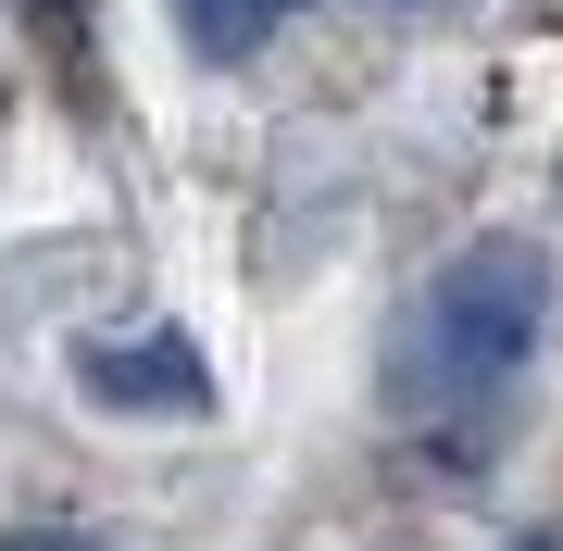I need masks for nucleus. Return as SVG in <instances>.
Listing matches in <instances>:
<instances>
[{"mask_svg":"<svg viewBox=\"0 0 563 551\" xmlns=\"http://www.w3.org/2000/svg\"><path fill=\"white\" fill-rule=\"evenodd\" d=\"M551 327V251L539 239H476L451 251L439 288H426V364H439L451 401H476V388H501L526 351Z\"/></svg>","mask_w":563,"mask_h":551,"instance_id":"f257e3e1","label":"nucleus"},{"mask_svg":"<svg viewBox=\"0 0 563 551\" xmlns=\"http://www.w3.org/2000/svg\"><path fill=\"white\" fill-rule=\"evenodd\" d=\"M76 376H88V401L101 414H213V376H201V351L188 339H88L76 351Z\"/></svg>","mask_w":563,"mask_h":551,"instance_id":"f03ea898","label":"nucleus"},{"mask_svg":"<svg viewBox=\"0 0 563 551\" xmlns=\"http://www.w3.org/2000/svg\"><path fill=\"white\" fill-rule=\"evenodd\" d=\"M288 13H301V0H176V38L201 51V63H251Z\"/></svg>","mask_w":563,"mask_h":551,"instance_id":"7ed1b4c3","label":"nucleus"},{"mask_svg":"<svg viewBox=\"0 0 563 551\" xmlns=\"http://www.w3.org/2000/svg\"><path fill=\"white\" fill-rule=\"evenodd\" d=\"M13 551H76V539H13Z\"/></svg>","mask_w":563,"mask_h":551,"instance_id":"20e7f679","label":"nucleus"}]
</instances>
